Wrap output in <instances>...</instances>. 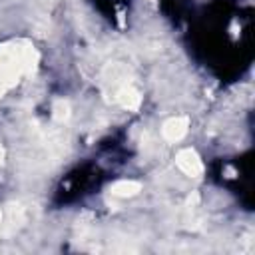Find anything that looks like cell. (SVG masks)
<instances>
[{
  "label": "cell",
  "instance_id": "6da1fadb",
  "mask_svg": "<svg viewBox=\"0 0 255 255\" xmlns=\"http://www.w3.org/2000/svg\"><path fill=\"white\" fill-rule=\"evenodd\" d=\"M38 60L40 56L28 40L18 38L0 44V98L32 74Z\"/></svg>",
  "mask_w": 255,
  "mask_h": 255
},
{
  "label": "cell",
  "instance_id": "7a4b0ae2",
  "mask_svg": "<svg viewBox=\"0 0 255 255\" xmlns=\"http://www.w3.org/2000/svg\"><path fill=\"white\" fill-rule=\"evenodd\" d=\"M175 165L191 179H197L201 177L203 173V163H201V157L197 155L195 149L191 147H185V149H179L177 155H175Z\"/></svg>",
  "mask_w": 255,
  "mask_h": 255
},
{
  "label": "cell",
  "instance_id": "3957f363",
  "mask_svg": "<svg viewBox=\"0 0 255 255\" xmlns=\"http://www.w3.org/2000/svg\"><path fill=\"white\" fill-rule=\"evenodd\" d=\"M114 98H116V102H118L122 108L129 110V112H135V110L139 108V104H141V94H139V90H137L131 82H128V80L116 84V88H114Z\"/></svg>",
  "mask_w": 255,
  "mask_h": 255
},
{
  "label": "cell",
  "instance_id": "277c9868",
  "mask_svg": "<svg viewBox=\"0 0 255 255\" xmlns=\"http://www.w3.org/2000/svg\"><path fill=\"white\" fill-rule=\"evenodd\" d=\"M187 129H189V118H185V116H175V118H169V120L163 122V126H161V135H163L165 141L177 143V141H181V139L185 137Z\"/></svg>",
  "mask_w": 255,
  "mask_h": 255
},
{
  "label": "cell",
  "instance_id": "5b68a950",
  "mask_svg": "<svg viewBox=\"0 0 255 255\" xmlns=\"http://www.w3.org/2000/svg\"><path fill=\"white\" fill-rule=\"evenodd\" d=\"M139 191H141V183L139 181H133V179H120V181L112 183V187H110V193L114 197H120V199L133 197Z\"/></svg>",
  "mask_w": 255,
  "mask_h": 255
},
{
  "label": "cell",
  "instance_id": "8992f818",
  "mask_svg": "<svg viewBox=\"0 0 255 255\" xmlns=\"http://www.w3.org/2000/svg\"><path fill=\"white\" fill-rule=\"evenodd\" d=\"M52 118L56 120V122H66L68 118H70V102L68 100H64V98H58V100H54V104H52Z\"/></svg>",
  "mask_w": 255,
  "mask_h": 255
},
{
  "label": "cell",
  "instance_id": "52a82bcc",
  "mask_svg": "<svg viewBox=\"0 0 255 255\" xmlns=\"http://www.w3.org/2000/svg\"><path fill=\"white\" fill-rule=\"evenodd\" d=\"M4 163V147H2V143H0V165Z\"/></svg>",
  "mask_w": 255,
  "mask_h": 255
},
{
  "label": "cell",
  "instance_id": "ba28073f",
  "mask_svg": "<svg viewBox=\"0 0 255 255\" xmlns=\"http://www.w3.org/2000/svg\"><path fill=\"white\" fill-rule=\"evenodd\" d=\"M0 227H2V211H0Z\"/></svg>",
  "mask_w": 255,
  "mask_h": 255
}]
</instances>
